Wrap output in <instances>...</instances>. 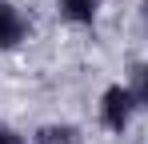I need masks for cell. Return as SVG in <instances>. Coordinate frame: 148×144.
<instances>
[{
	"mask_svg": "<svg viewBox=\"0 0 148 144\" xmlns=\"http://www.w3.org/2000/svg\"><path fill=\"white\" fill-rule=\"evenodd\" d=\"M100 128L104 132H112V136H120L132 128V120L140 112V100L132 92V84H108L104 92H100Z\"/></svg>",
	"mask_w": 148,
	"mask_h": 144,
	"instance_id": "cell-1",
	"label": "cell"
},
{
	"mask_svg": "<svg viewBox=\"0 0 148 144\" xmlns=\"http://www.w3.org/2000/svg\"><path fill=\"white\" fill-rule=\"evenodd\" d=\"M24 40H28V16L12 0H0V52H16Z\"/></svg>",
	"mask_w": 148,
	"mask_h": 144,
	"instance_id": "cell-2",
	"label": "cell"
},
{
	"mask_svg": "<svg viewBox=\"0 0 148 144\" xmlns=\"http://www.w3.org/2000/svg\"><path fill=\"white\" fill-rule=\"evenodd\" d=\"M56 16L72 28H92L100 16V0H56Z\"/></svg>",
	"mask_w": 148,
	"mask_h": 144,
	"instance_id": "cell-3",
	"label": "cell"
},
{
	"mask_svg": "<svg viewBox=\"0 0 148 144\" xmlns=\"http://www.w3.org/2000/svg\"><path fill=\"white\" fill-rule=\"evenodd\" d=\"M32 144H84V132L72 120H52L32 132Z\"/></svg>",
	"mask_w": 148,
	"mask_h": 144,
	"instance_id": "cell-4",
	"label": "cell"
},
{
	"mask_svg": "<svg viewBox=\"0 0 148 144\" xmlns=\"http://www.w3.org/2000/svg\"><path fill=\"white\" fill-rule=\"evenodd\" d=\"M132 92H136V100H140V108H148V64L136 68V76H132Z\"/></svg>",
	"mask_w": 148,
	"mask_h": 144,
	"instance_id": "cell-5",
	"label": "cell"
},
{
	"mask_svg": "<svg viewBox=\"0 0 148 144\" xmlns=\"http://www.w3.org/2000/svg\"><path fill=\"white\" fill-rule=\"evenodd\" d=\"M0 144H32V136H24L20 128H12L8 120H0Z\"/></svg>",
	"mask_w": 148,
	"mask_h": 144,
	"instance_id": "cell-6",
	"label": "cell"
},
{
	"mask_svg": "<svg viewBox=\"0 0 148 144\" xmlns=\"http://www.w3.org/2000/svg\"><path fill=\"white\" fill-rule=\"evenodd\" d=\"M140 16H144V24H148V0H144V4H140Z\"/></svg>",
	"mask_w": 148,
	"mask_h": 144,
	"instance_id": "cell-7",
	"label": "cell"
}]
</instances>
